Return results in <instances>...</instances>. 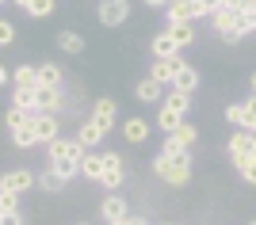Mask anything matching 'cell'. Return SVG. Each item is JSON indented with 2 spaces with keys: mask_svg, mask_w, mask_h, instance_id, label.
<instances>
[{
  "mask_svg": "<svg viewBox=\"0 0 256 225\" xmlns=\"http://www.w3.org/2000/svg\"><path fill=\"white\" fill-rule=\"evenodd\" d=\"M153 172H157V180H164L168 187H188V183H192V153H176V157L157 153V157H153Z\"/></svg>",
  "mask_w": 256,
  "mask_h": 225,
  "instance_id": "obj_1",
  "label": "cell"
},
{
  "mask_svg": "<svg viewBox=\"0 0 256 225\" xmlns=\"http://www.w3.org/2000/svg\"><path fill=\"white\" fill-rule=\"evenodd\" d=\"M195 145H199V126L184 118V122L172 130V134H164V145H160L157 153H164V157H176V153H192Z\"/></svg>",
  "mask_w": 256,
  "mask_h": 225,
  "instance_id": "obj_2",
  "label": "cell"
},
{
  "mask_svg": "<svg viewBox=\"0 0 256 225\" xmlns=\"http://www.w3.org/2000/svg\"><path fill=\"white\" fill-rule=\"evenodd\" d=\"M226 153H230L234 168L241 161H248V157H256V134L245 130V126H237V134H230V141H226Z\"/></svg>",
  "mask_w": 256,
  "mask_h": 225,
  "instance_id": "obj_3",
  "label": "cell"
},
{
  "mask_svg": "<svg viewBox=\"0 0 256 225\" xmlns=\"http://www.w3.org/2000/svg\"><path fill=\"white\" fill-rule=\"evenodd\" d=\"M96 19H100V27H122L130 19V0H100Z\"/></svg>",
  "mask_w": 256,
  "mask_h": 225,
  "instance_id": "obj_4",
  "label": "cell"
},
{
  "mask_svg": "<svg viewBox=\"0 0 256 225\" xmlns=\"http://www.w3.org/2000/svg\"><path fill=\"white\" fill-rule=\"evenodd\" d=\"M84 145L76 138H58L46 145V161H69V164H80V157H84Z\"/></svg>",
  "mask_w": 256,
  "mask_h": 225,
  "instance_id": "obj_5",
  "label": "cell"
},
{
  "mask_svg": "<svg viewBox=\"0 0 256 225\" xmlns=\"http://www.w3.org/2000/svg\"><path fill=\"white\" fill-rule=\"evenodd\" d=\"M210 27H214V34H222L226 42H241V34H237V8H230V4L210 11Z\"/></svg>",
  "mask_w": 256,
  "mask_h": 225,
  "instance_id": "obj_6",
  "label": "cell"
},
{
  "mask_svg": "<svg viewBox=\"0 0 256 225\" xmlns=\"http://www.w3.org/2000/svg\"><path fill=\"white\" fill-rule=\"evenodd\" d=\"M126 183V164H122V157L118 153H104V180H100V187L104 191H118Z\"/></svg>",
  "mask_w": 256,
  "mask_h": 225,
  "instance_id": "obj_7",
  "label": "cell"
},
{
  "mask_svg": "<svg viewBox=\"0 0 256 225\" xmlns=\"http://www.w3.org/2000/svg\"><path fill=\"white\" fill-rule=\"evenodd\" d=\"M203 8H199V0H168L164 4V27L172 23H188V19H199Z\"/></svg>",
  "mask_w": 256,
  "mask_h": 225,
  "instance_id": "obj_8",
  "label": "cell"
},
{
  "mask_svg": "<svg viewBox=\"0 0 256 225\" xmlns=\"http://www.w3.org/2000/svg\"><path fill=\"white\" fill-rule=\"evenodd\" d=\"M126 214H130V203L122 199V195L107 191L104 199H100V218H104V225H118Z\"/></svg>",
  "mask_w": 256,
  "mask_h": 225,
  "instance_id": "obj_9",
  "label": "cell"
},
{
  "mask_svg": "<svg viewBox=\"0 0 256 225\" xmlns=\"http://www.w3.org/2000/svg\"><path fill=\"white\" fill-rule=\"evenodd\" d=\"M0 187H8V191H16V195H27L31 187H38V172H31V168H12V172L0 176Z\"/></svg>",
  "mask_w": 256,
  "mask_h": 225,
  "instance_id": "obj_10",
  "label": "cell"
},
{
  "mask_svg": "<svg viewBox=\"0 0 256 225\" xmlns=\"http://www.w3.org/2000/svg\"><path fill=\"white\" fill-rule=\"evenodd\" d=\"M34 103H38V111H46V115H62V111H65V88L38 84V88H34Z\"/></svg>",
  "mask_w": 256,
  "mask_h": 225,
  "instance_id": "obj_11",
  "label": "cell"
},
{
  "mask_svg": "<svg viewBox=\"0 0 256 225\" xmlns=\"http://www.w3.org/2000/svg\"><path fill=\"white\" fill-rule=\"evenodd\" d=\"M92 122H96V126H104L107 134H111V126L118 122V103H115L111 96H100L96 103H92Z\"/></svg>",
  "mask_w": 256,
  "mask_h": 225,
  "instance_id": "obj_12",
  "label": "cell"
},
{
  "mask_svg": "<svg viewBox=\"0 0 256 225\" xmlns=\"http://www.w3.org/2000/svg\"><path fill=\"white\" fill-rule=\"evenodd\" d=\"M180 65H184L180 54H172V57H153L150 76H153V80H160V84H172V76H176V69H180Z\"/></svg>",
  "mask_w": 256,
  "mask_h": 225,
  "instance_id": "obj_13",
  "label": "cell"
},
{
  "mask_svg": "<svg viewBox=\"0 0 256 225\" xmlns=\"http://www.w3.org/2000/svg\"><path fill=\"white\" fill-rule=\"evenodd\" d=\"M73 138L80 141L84 149H100V145H104V138H107V130H104V126H96L92 118H84V122L76 126V134H73Z\"/></svg>",
  "mask_w": 256,
  "mask_h": 225,
  "instance_id": "obj_14",
  "label": "cell"
},
{
  "mask_svg": "<svg viewBox=\"0 0 256 225\" xmlns=\"http://www.w3.org/2000/svg\"><path fill=\"white\" fill-rule=\"evenodd\" d=\"M34 130H38V145H50V141H58L62 115H46V111H38V118H34Z\"/></svg>",
  "mask_w": 256,
  "mask_h": 225,
  "instance_id": "obj_15",
  "label": "cell"
},
{
  "mask_svg": "<svg viewBox=\"0 0 256 225\" xmlns=\"http://www.w3.org/2000/svg\"><path fill=\"white\" fill-rule=\"evenodd\" d=\"M134 96H138L142 103H160V99H164V84L153 80V76H142V80H134Z\"/></svg>",
  "mask_w": 256,
  "mask_h": 225,
  "instance_id": "obj_16",
  "label": "cell"
},
{
  "mask_svg": "<svg viewBox=\"0 0 256 225\" xmlns=\"http://www.w3.org/2000/svg\"><path fill=\"white\" fill-rule=\"evenodd\" d=\"M34 118H38V111H34V115L27 118L20 130H12V145H16V149H34V145H38V130H34Z\"/></svg>",
  "mask_w": 256,
  "mask_h": 225,
  "instance_id": "obj_17",
  "label": "cell"
},
{
  "mask_svg": "<svg viewBox=\"0 0 256 225\" xmlns=\"http://www.w3.org/2000/svg\"><path fill=\"white\" fill-rule=\"evenodd\" d=\"M172 88H176V92H188V96H195V88H199V73H195V65L184 61L180 69H176V76H172Z\"/></svg>",
  "mask_w": 256,
  "mask_h": 225,
  "instance_id": "obj_18",
  "label": "cell"
},
{
  "mask_svg": "<svg viewBox=\"0 0 256 225\" xmlns=\"http://www.w3.org/2000/svg\"><path fill=\"white\" fill-rule=\"evenodd\" d=\"M80 176H84V180H92V183L104 180V153L88 149L84 157H80Z\"/></svg>",
  "mask_w": 256,
  "mask_h": 225,
  "instance_id": "obj_19",
  "label": "cell"
},
{
  "mask_svg": "<svg viewBox=\"0 0 256 225\" xmlns=\"http://www.w3.org/2000/svg\"><path fill=\"white\" fill-rule=\"evenodd\" d=\"M122 138H126L130 145H146V141H150V122H146V118H126V122H122Z\"/></svg>",
  "mask_w": 256,
  "mask_h": 225,
  "instance_id": "obj_20",
  "label": "cell"
},
{
  "mask_svg": "<svg viewBox=\"0 0 256 225\" xmlns=\"http://www.w3.org/2000/svg\"><path fill=\"white\" fill-rule=\"evenodd\" d=\"M34 84H38V65L23 61L12 69V88H34Z\"/></svg>",
  "mask_w": 256,
  "mask_h": 225,
  "instance_id": "obj_21",
  "label": "cell"
},
{
  "mask_svg": "<svg viewBox=\"0 0 256 225\" xmlns=\"http://www.w3.org/2000/svg\"><path fill=\"white\" fill-rule=\"evenodd\" d=\"M38 84H46V88H65L62 65H58V61H42V65H38Z\"/></svg>",
  "mask_w": 256,
  "mask_h": 225,
  "instance_id": "obj_22",
  "label": "cell"
},
{
  "mask_svg": "<svg viewBox=\"0 0 256 225\" xmlns=\"http://www.w3.org/2000/svg\"><path fill=\"white\" fill-rule=\"evenodd\" d=\"M150 54H153V57H172V54H180V46L172 42L168 27H164L160 34H153V42H150Z\"/></svg>",
  "mask_w": 256,
  "mask_h": 225,
  "instance_id": "obj_23",
  "label": "cell"
},
{
  "mask_svg": "<svg viewBox=\"0 0 256 225\" xmlns=\"http://www.w3.org/2000/svg\"><path fill=\"white\" fill-rule=\"evenodd\" d=\"M184 111H176V107H168V103H160V111H157V130H164V134H172V130L184 122Z\"/></svg>",
  "mask_w": 256,
  "mask_h": 225,
  "instance_id": "obj_24",
  "label": "cell"
},
{
  "mask_svg": "<svg viewBox=\"0 0 256 225\" xmlns=\"http://www.w3.org/2000/svg\"><path fill=\"white\" fill-rule=\"evenodd\" d=\"M58 50L62 54H84V34L80 31H58Z\"/></svg>",
  "mask_w": 256,
  "mask_h": 225,
  "instance_id": "obj_25",
  "label": "cell"
},
{
  "mask_svg": "<svg viewBox=\"0 0 256 225\" xmlns=\"http://www.w3.org/2000/svg\"><path fill=\"white\" fill-rule=\"evenodd\" d=\"M168 34H172V42L180 46H195V19H188V23H172L168 27Z\"/></svg>",
  "mask_w": 256,
  "mask_h": 225,
  "instance_id": "obj_26",
  "label": "cell"
},
{
  "mask_svg": "<svg viewBox=\"0 0 256 225\" xmlns=\"http://www.w3.org/2000/svg\"><path fill=\"white\" fill-rule=\"evenodd\" d=\"M23 11H27L31 19H50L54 11H58V0H27Z\"/></svg>",
  "mask_w": 256,
  "mask_h": 225,
  "instance_id": "obj_27",
  "label": "cell"
},
{
  "mask_svg": "<svg viewBox=\"0 0 256 225\" xmlns=\"http://www.w3.org/2000/svg\"><path fill=\"white\" fill-rule=\"evenodd\" d=\"M38 187H42L46 195H62L65 191V180L54 168H42V172H38Z\"/></svg>",
  "mask_w": 256,
  "mask_h": 225,
  "instance_id": "obj_28",
  "label": "cell"
},
{
  "mask_svg": "<svg viewBox=\"0 0 256 225\" xmlns=\"http://www.w3.org/2000/svg\"><path fill=\"white\" fill-rule=\"evenodd\" d=\"M34 88H38V84H34ZM34 88H16V92H12V103L23 107V111H38V103H34Z\"/></svg>",
  "mask_w": 256,
  "mask_h": 225,
  "instance_id": "obj_29",
  "label": "cell"
},
{
  "mask_svg": "<svg viewBox=\"0 0 256 225\" xmlns=\"http://www.w3.org/2000/svg\"><path fill=\"white\" fill-rule=\"evenodd\" d=\"M160 103H168V107L184 111V115L192 111V96H188V92H176V88H172V92H164V99H160Z\"/></svg>",
  "mask_w": 256,
  "mask_h": 225,
  "instance_id": "obj_30",
  "label": "cell"
},
{
  "mask_svg": "<svg viewBox=\"0 0 256 225\" xmlns=\"http://www.w3.org/2000/svg\"><path fill=\"white\" fill-rule=\"evenodd\" d=\"M31 115H34V111H23V107H16V103H12V107H8V115H4V122H8V134H12V130H20V126H23V122H27Z\"/></svg>",
  "mask_w": 256,
  "mask_h": 225,
  "instance_id": "obj_31",
  "label": "cell"
},
{
  "mask_svg": "<svg viewBox=\"0 0 256 225\" xmlns=\"http://www.w3.org/2000/svg\"><path fill=\"white\" fill-rule=\"evenodd\" d=\"M0 214H20V195L0 187Z\"/></svg>",
  "mask_w": 256,
  "mask_h": 225,
  "instance_id": "obj_32",
  "label": "cell"
},
{
  "mask_svg": "<svg viewBox=\"0 0 256 225\" xmlns=\"http://www.w3.org/2000/svg\"><path fill=\"white\" fill-rule=\"evenodd\" d=\"M46 168H54L65 183L73 180V176H80V164H69V161H46Z\"/></svg>",
  "mask_w": 256,
  "mask_h": 225,
  "instance_id": "obj_33",
  "label": "cell"
},
{
  "mask_svg": "<svg viewBox=\"0 0 256 225\" xmlns=\"http://www.w3.org/2000/svg\"><path fill=\"white\" fill-rule=\"evenodd\" d=\"M226 122L230 126H245V99H237V103L226 107Z\"/></svg>",
  "mask_w": 256,
  "mask_h": 225,
  "instance_id": "obj_34",
  "label": "cell"
},
{
  "mask_svg": "<svg viewBox=\"0 0 256 225\" xmlns=\"http://www.w3.org/2000/svg\"><path fill=\"white\" fill-rule=\"evenodd\" d=\"M16 34H20V31H16V23L0 19V46H16Z\"/></svg>",
  "mask_w": 256,
  "mask_h": 225,
  "instance_id": "obj_35",
  "label": "cell"
},
{
  "mask_svg": "<svg viewBox=\"0 0 256 225\" xmlns=\"http://www.w3.org/2000/svg\"><path fill=\"white\" fill-rule=\"evenodd\" d=\"M237 172H241V180H245V183H252V187H256V157L241 161V164H237Z\"/></svg>",
  "mask_w": 256,
  "mask_h": 225,
  "instance_id": "obj_36",
  "label": "cell"
},
{
  "mask_svg": "<svg viewBox=\"0 0 256 225\" xmlns=\"http://www.w3.org/2000/svg\"><path fill=\"white\" fill-rule=\"evenodd\" d=\"M226 0H199V8H203V15H210V11H218Z\"/></svg>",
  "mask_w": 256,
  "mask_h": 225,
  "instance_id": "obj_37",
  "label": "cell"
},
{
  "mask_svg": "<svg viewBox=\"0 0 256 225\" xmlns=\"http://www.w3.org/2000/svg\"><path fill=\"white\" fill-rule=\"evenodd\" d=\"M118 225H150V222H146V218H142V214H126V218H122V222H118Z\"/></svg>",
  "mask_w": 256,
  "mask_h": 225,
  "instance_id": "obj_38",
  "label": "cell"
},
{
  "mask_svg": "<svg viewBox=\"0 0 256 225\" xmlns=\"http://www.w3.org/2000/svg\"><path fill=\"white\" fill-rule=\"evenodd\" d=\"M0 225H23L20 214H0Z\"/></svg>",
  "mask_w": 256,
  "mask_h": 225,
  "instance_id": "obj_39",
  "label": "cell"
},
{
  "mask_svg": "<svg viewBox=\"0 0 256 225\" xmlns=\"http://www.w3.org/2000/svg\"><path fill=\"white\" fill-rule=\"evenodd\" d=\"M142 4H146V8H157V11H164V4H168V0H142Z\"/></svg>",
  "mask_w": 256,
  "mask_h": 225,
  "instance_id": "obj_40",
  "label": "cell"
},
{
  "mask_svg": "<svg viewBox=\"0 0 256 225\" xmlns=\"http://www.w3.org/2000/svg\"><path fill=\"white\" fill-rule=\"evenodd\" d=\"M8 80H12V69H4V65H0V88L8 84Z\"/></svg>",
  "mask_w": 256,
  "mask_h": 225,
  "instance_id": "obj_41",
  "label": "cell"
},
{
  "mask_svg": "<svg viewBox=\"0 0 256 225\" xmlns=\"http://www.w3.org/2000/svg\"><path fill=\"white\" fill-rule=\"evenodd\" d=\"M226 4H230V8H241V4H245V0H226Z\"/></svg>",
  "mask_w": 256,
  "mask_h": 225,
  "instance_id": "obj_42",
  "label": "cell"
},
{
  "mask_svg": "<svg viewBox=\"0 0 256 225\" xmlns=\"http://www.w3.org/2000/svg\"><path fill=\"white\" fill-rule=\"evenodd\" d=\"M248 84H252V96H256V73H252V80H248Z\"/></svg>",
  "mask_w": 256,
  "mask_h": 225,
  "instance_id": "obj_43",
  "label": "cell"
},
{
  "mask_svg": "<svg viewBox=\"0 0 256 225\" xmlns=\"http://www.w3.org/2000/svg\"><path fill=\"white\" fill-rule=\"evenodd\" d=\"M73 225H88V222H73Z\"/></svg>",
  "mask_w": 256,
  "mask_h": 225,
  "instance_id": "obj_44",
  "label": "cell"
},
{
  "mask_svg": "<svg viewBox=\"0 0 256 225\" xmlns=\"http://www.w3.org/2000/svg\"><path fill=\"white\" fill-rule=\"evenodd\" d=\"M164 225H176V222H164Z\"/></svg>",
  "mask_w": 256,
  "mask_h": 225,
  "instance_id": "obj_45",
  "label": "cell"
},
{
  "mask_svg": "<svg viewBox=\"0 0 256 225\" xmlns=\"http://www.w3.org/2000/svg\"><path fill=\"white\" fill-rule=\"evenodd\" d=\"M248 225H256V222H248Z\"/></svg>",
  "mask_w": 256,
  "mask_h": 225,
  "instance_id": "obj_46",
  "label": "cell"
},
{
  "mask_svg": "<svg viewBox=\"0 0 256 225\" xmlns=\"http://www.w3.org/2000/svg\"><path fill=\"white\" fill-rule=\"evenodd\" d=\"M0 4H4V0H0Z\"/></svg>",
  "mask_w": 256,
  "mask_h": 225,
  "instance_id": "obj_47",
  "label": "cell"
}]
</instances>
